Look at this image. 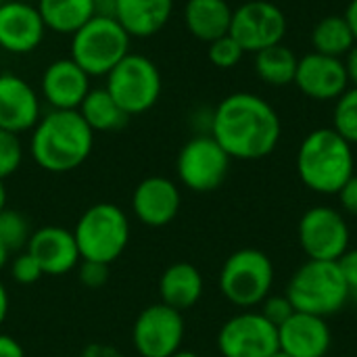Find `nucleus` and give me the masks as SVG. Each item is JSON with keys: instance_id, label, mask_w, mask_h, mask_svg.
I'll return each mask as SVG.
<instances>
[{"instance_id": "nucleus-1", "label": "nucleus", "mask_w": 357, "mask_h": 357, "mask_svg": "<svg viewBox=\"0 0 357 357\" xmlns=\"http://www.w3.org/2000/svg\"><path fill=\"white\" fill-rule=\"evenodd\" d=\"M209 134L230 159L257 161L276 151L282 123L280 115L266 98L253 92H234L211 113Z\"/></svg>"}, {"instance_id": "nucleus-2", "label": "nucleus", "mask_w": 357, "mask_h": 357, "mask_svg": "<svg viewBox=\"0 0 357 357\" xmlns=\"http://www.w3.org/2000/svg\"><path fill=\"white\" fill-rule=\"evenodd\" d=\"M92 146L94 132L79 111L61 109L42 115L29 140L33 161L50 174H65L79 167L90 157Z\"/></svg>"}, {"instance_id": "nucleus-3", "label": "nucleus", "mask_w": 357, "mask_h": 357, "mask_svg": "<svg viewBox=\"0 0 357 357\" xmlns=\"http://www.w3.org/2000/svg\"><path fill=\"white\" fill-rule=\"evenodd\" d=\"M297 174L310 190L318 195H339L356 174L354 144L333 128L310 132L297 151Z\"/></svg>"}, {"instance_id": "nucleus-4", "label": "nucleus", "mask_w": 357, "mask_h": 357, "mask_svg": "<svg viewBox=\"0 0 357 357\" xmlns=\"http://www.w3.org/2000/svg\"><path fill=\"white\" fill-rule=\"evenodd\" d=\"M295 312L331 318L349 303V291L339 261L307 259L291 276L287 293Z\"/></svg>"}, {"instance_id": "nucleus-5", "label": "nucleus", "mask_w": 357, "mask_h": 357, "mask_svg": "<svg viewBox=\"0 0 357 357\" xmlns=\"http://www.w3.org/2000/svg\"><path fill=\"white\" fill-rule=\"evenodd\" d=\"M73 236L82 259L111 266L130 243V218L113 203H96L77 218Z\"/></svg>"}, {"instance_id": "nucleus-6", "label": "nucleus", "mask_w": 357, "mask_h": 357, "mask_svg": "<svg viewBox=\"0 0 357 357\" xmlns=\"http://www.w3.org/2000/svg\"><path fill=\"white\" fill-rule=\"evenodd\" d=\"M274 264L259 249H238L220 270V291L236 307L253 310L272 295Z\"/></svg>"}, {"instance_id": "nucleus-7", "label": "nucleus", "mask_w": 357, "mask_h": 357, "mask_svg": "<svg viewBox=\"0 0 357 357\" xmlns=\"http://www.w3.org/2000/svg\"><path fill=\"white\" fill-rule=\"evenodd\" d=\"M130 36L111 17H92L71 36V59L90 75H107L126 54Z\"/></svg>"}, {"instance_id": "nucleus-8", "label": "nucleus", "mask_w": 357, "mask_h": 357, "mask_svg": "<svg viewBox=\"0 0 357 357\" xmlns=\"http://www.w3.org/2000/svg\"><path fill=\"white\" fill-rule=\"evenodd\" d=\"M107 92L132 117L151 111L161 96V71L144 54H126L107 73Z\"/></svg>"}, {"instance_id": "nucleus-9", "label": "nucleus", "mask_w": 357, "mask_h": 357, "mask_svg": "<svg viewBox=\"0 0 357 357\" xmlns=\"http://www.w3.org/2000/svg\"><path fill=\"white\" fill-rule=\"evenodd\" d=\"M230 155L211 134L190 138L178 153L176 174L182 186L192 192H211L220 188L230 172Z\"/></svg>"}, {"instance_id": "nucleus-10", "label": "nucleus", "mask_w": 357, "mask_h": 357, "mask_svg": "<svg viewBox=\"0 0 357 357\" xmlns=\"http://www.w3.org/2000/svg\"><path fill=\"white\" fill-rule=\"evenodd\" d=\"M297 236L307 259L339 261L351 249V232L343 211L326 205L310 207L301 215Z\"/></svg>"}, {"instance_id": "nucleus-11", "label": "nucleus", "mask_w": 357, "mask_h": 357, "mask_svg": "<svg viewBox=\"0 0 357 357\" xmlns=\"http://www.w3.org/2000/svg\"><path fill=\"white\" fill-rule=\"evenodd\" d=\"M184 333L182 312L159 301L144 307L134 320L132 343L140 357H172L182 349Z\"/></svg>"}, {"instance_id": "nucleus-12", "label": "nucleus", "mask_w": 357, "mask_h": 357, "mask_svg": "<svg viewBox=\"0 0 357 357\" xmlns=\"http://www.w3.org/2000/svg\"><path fill=\"white\" fill-rule=\"evenodd\" d=\"M287 33V15L270 0H249L234 8L230 36L245 52L257 54L264 48L282 44Z\"/></svg>"}, {"instance_id": "nucleus-13", "label": "nucleus", "mask_w": 357, "mask_h": 357, "mask_svg": "<svg viewBox=\"0 0 357 357\" xmlns=\"http://www.w3.org/2000/svg\"><path fill=\"white\" fill-rule=\"evenodd\" d=\"M218 351L222 357H270L278 351V328L259 310H243L222 324Z\"/></svg>"}, {"instance_id": "nucleus-14", "label": "nucleus", "mask_w": 357, "mask_h": 357, "mask_svg": "<svg viewBox=\"0 0 357 357\" xmlns=\"http://www.w3.org/2000/svg\"><path fill=\"white\" fill-rule=\"evenodd\" d=\"M46 33V25L36 4L25 0L0 2V48L10 54L33 52Z\"/></svg>"}, {"instance_id": "nucleus-15", "label": "nucleus", "mask_w": 357, "mask_h": 357, "mask_svg": "<svg viewBox=\"0 0 357 357\" xmlns=\"http://www.w3.org/2000/svg\"><path fill=\"white\" fill-rule=\"evenodd\" d=\"M295 86L312 100H337L349 88L343 59L320 52L301 56L295 73Z\"/></svg>"}, {"instance_id": "nucleus-16", "label": "nucleus", "mask_w": 357, "mask_h": 357, "mask_svg": "<svg viewBox=\"0 0 357 357\" xmlns=\"http://www.w3.org/2000/svg\"><path fill=\"white\" fill-rule=\"evenodd\" d=\"M182 195L174 180L165 176L144 178L132 195V209L140 224L149 228H163L172 224L180 211Z\"/></svg>"}, {"instance_id": "nucleus-17", "label": "nucleus", "mask_w": 357, "mask_h": 357, "mask_svg": "<svg viewBox=\"0 0 357 357\" xmlns=\"http://www.w3.org/2000/svg\"><path fill=\"white\" fill-rule=\"evenodd\" d=\"M25 251L36 257L44 276L69 274L82 261L73 230L63 226H42L33 230Z\"/></svg>"}, {"instance_id": "nucleus-18", "label": "nucleus", "mask_w": 357, "mask_h": 357, "mask_svg": "<svg viewBox=\"0 0 357 357\" xmlns=\"http://www.w3.org/2000/svg\"><path fill=\"white\" fill-rule=\"evenodd\" d=\"M42 96L52 109L77 111L90 88V75L69 56L52 61L42 73Z\"/></svg>"}, {"instance_id": "nucleus-19", "label": "nucleus", "mask_w": 357, "mask_h": 357, "mask_svg": "<svg viewBox=\"0 0 357 357\" xmlns=\"http://www.w3.org/2000/svg\"><path fill=\"white\" fill-rule=\"evenodd\" d=\"M42 117L38 92L15 73H0V130L21 134Z\"/></svg>"}, {"instance_id": "nucleus-20", "label": "nucleus", "mask_w": 357, "mask_h": 357, "mask_svg": "<svg viewBox=\"0 0 357 357\" xmlns=\"http://www.w3.org/2000/svg\"><path fill=\"white\" fill-rule=\"evenodd\" d=\"M333 345V333L326 318L295 312L278 326V349L291 357H326Z\"/></svg>"}, {"instance_id": "nucleus-21", "label": "nucleus", "mask_w": 357, "mask_h": 357, "mask_svg": "<svg viewBox=\"0 0 357 357\" xmlns=\"http://www.w3.org/2000/svg\"><path fill=\"white\" fill-rule=\"evenodd\" d=\"M174 0H117L115 19L130 38H151L172 19Z\"/></svg>"}, {"instance_id": "nucleus-22", "label": "nucleus", "mask_w": 357, "mask_h": 357, "mask_svg": "<svg viewBox=\"0 0 357 357\" xmlns=\"http://www.w3.org/2000/svg\"><path fill=\"white\" fill-rule=\"evenodd\" d=\"M203 289H205L203 274L199 272L197 266H192L188 261H176V264L167 266L159 278L161 303H165L182 314L201 301Z\"/></svg>"}, {"instance_id": "nucleus-23", "label": "nucleus", "mask_w": 357, "mask_h": 357, "mask_svg": "<svg viewBox=\"0 0 357 357\" xmlns=\"http://www.w3.org/2000/svg\"><path fill=\"white\" fill-rule=\"evenodd\" d=\"M234 8L226 0H186L184 23L190 36L201 42H213L230 33Z\"/></svg>"}, {"instance_id": "nucleus-24", "label": "nucleus", "mask_w": 357, "mask_h": 357, "mask_svg": "<svg viewBox=\"0 0 357 357\" xmlns=\"http://www.w3.org/2000/svg\"><path fill=\"white\" fill-rule=\"evenodd\" d=\"M38 10L46 29L73 36L94 17L92 0H38Z\"/></svg>"}, {"instance_id": "nucleus-25", "label": "nucleus", "mask_w": 357, "mask_h": 357, "mask_svg": "<svg viewBox=\"0 0 357 357\" xmlns=\"http://www.w3.org/2000/svg\"><path fill=\"white\" fill-rule=\"evenodd\" d=\"M77 111L94 134L96 132H119L121 128H126V123L130 119V115L107 92V88L90 90Z\"/></svg>"}, {"instance_id": "nucleus-26", "label": "nucleus", "mask_w": 357, "mask_h": 357, "mask_svg": "<svg viewBox=\"0 0 357 357\" xmlns=\"http://www.w3.org/2000/svg\"><path fill=\"white\" fill-rule=\"evenodd\" d=\"M357 44L351 25L345 15H326L312 29V46L314 52L345 59V54Z\"/></svg>"}, {"instance_id": "nucleus-27", "label": "nucleus", "mask_w": 357, "mask_h": 357, "mask_svg": "<svg viewBox=\"0 0 357 357\" xmlns=\"http://www.w3.org/2000/svg\"><path fill=\"white\" fill-rule=\"evenodd\" d=\"M299 56L284 44L264 48L255 54V73L259 79L274 88H284L295 84Z\"/></svg>"}, {"instance_id": "nucleus-28", "label": "nucleus", "mask_w": 357, "mask_h": 357, "mask_svg": "<svg viewBox=\"0 0 357 357\" xmlns=\"http://www.w3.org/2000/svg\"><path fill=\"white\" fill-rule=\"evenodd\" d=\"M31 236V226L27 218L15 209L0 211V245L10 253H19L27 247Z\"/></svg>"}, {"instance_id": "nucleus-29", "label": "nucleus", "mask_w": 357, "mask_h": 357, "mask_svg": "<svg viewBox=\"0 0 357 357\" xmlns=\"http://www.w3.org/2000/svg\"><path fill=\"white\" fill-rule=\"evenodd\" d=\"M333 130L341 134L349 144H357V88L349 86L333 109Z\"/></svg>"}, {"instance_id": "nucleus-30", "label": "nucleus", "mask_w": 357, "mask_h": 357, "mask_svg": "<svg viewBox=\"0 0 357 357\" xmlns=\"http://www.w3.org/2000/svg\"><path fill=\"white\" fill-rule=\"evenodd\" d=\"M207 56H209L211 65H215L218 69H232L243 61L245 50L230 33H226V36L209 42Z\"/></svg>"}, {"instance_id": "nucleus-31", "label": "nucleus", "mask_w": 357, "mask_h": 357, "mask_svg": "<svg viewBox=\"0 0 357 357\" xmlns=\"http://www.w3.org/2000/svg\"><path fill=\"white\" fill-rule=\"evenodd\" d=\"M23 161V144L19 134L0 130V180L13 176Z\"/></svg>"}, {"instance_id": "nucleus-32", "label": "nucleus", "mask_w": 357, "mask_h": 357, "mask_svg": "<svg viewBox=\"0 0 357 357\" xmlns=\"http://www.w3.org/2000/svg\"><path fill=\"white\" fill-rule=\"evenodd\" d=\"M10 276L19 284H33L44 276V272H42L40 264L36 261V257L23 249L10 259Z\"/></svg>"}, {"instance_id": "nucleus-33", "label": "nucleus", "mask_w": 357, "mask_h": 357, "mask_svg": "<svg viewBox=\"0 0 357 357\" xmlns=\"http://www.w3.org/2000/svg\"><path fill=\"white\" fill-rule=\"evenodd\" d=\"M259 307H261L259 314H261L270 324H274L276 328H278L280 324H284V322L295 314V307H293V303L289 301L287 295H268Z\"/></svg>"}, {"instance_id": "nucleus-34", "label": "nucleus", "mask_w": 357, "mask_h": 357, "mask_svg": "<svg viewBox=\"0 0 357 357\" xmlns=\"http://www.w3.org/2000/svg\"><path fill=\"white\" fill-rule=\"evenodd\" d=\"M75 270H77V280L86 289H100L109 280V266L107 264H100V261L82 259Z\"/></svg>"}, {"instance_id": "nucleus-35", "label": "nucleus", "mask_w": 357, "mask_h": 357, "mask_svg": "<svg viewBox=\"0 0 357 357\" xmlns=\"http://www.w3.org/2000/svg\"><path fill=\"white\" fill-rule=\"evenodd\" d=\"M339 268L343 272L347 291H349V301L357 303V249H349L341 259H339Z\"/></svg>"}, {"instance_id": "nucleus-36", "label": "nucleus", "mask_w": 357, "mask_h": 357, "mask_svg": "<svg viewBox=\"0 0 357 357\" xmlns=\"http://www.w3.org/2000/svg\"><path fill=\"white\" fill-rule=\"evenodd\" d=\"M337 197H339V203H341L343 211L357 218V174H354L347 180V184L339 190Z\"/></svg>"}, {"instance_id": "nucleus-37", "label": "nucleus", "mask_w": 357, "mask_h": 357, "mask_svg": "<svg viewBox=\"0 0 357 357\" xmlns=\"http://www.w3.org/2000/svg\"><path fill=\"white\" fill-rule=\"evenodd\" d=\"M0 357H25V351L17 339L0 333Z\"/></svg>"}, {"instance_id": "nucleus-38", "label": "nucleus", "mask_w": 357, "mask_h": 357, "mask_svg": "<svg viewBox=\"0 0 357 357\" xmlns=\"http://www.w3.org/2000/svg\"><path fill=\"white\" fill-rule=\"evenodd\" d=\"M343 63H345V71H347V77H349V86L357 88V44L345 54Z\"/></svg>"}, {"instance_id": "nucleus-39", "label": "nucleus", "mask_w": 357, "mask_h": 357, "mask_svg": "<svg viewBox=\"0 0 357 357\" xmlns=\"http://www.w3.org/2000/svg\"><path fill=\"white\" fill-rule=\"evenodd\" d=\"M92 2H94V15L96 17H111V19H115L117 0H92Z\"/></svg>"}, {"instance_id": "nucleus-40", "label": "nucleus", "mask_w": 357, "mask_h": 357, "mask_svg": "<svg viewBox=\"0 0 357 357\" xmlns=\"http://www.w3.org/2000/svg\"><path fill=\"white\" fill-rule=\"evenodd\" d=\"M82 357H123L117 349H111L107 345H90L86 347V351L82 354Z\"/></svg>"}, {"instance_id": "nucleus-41", "label": "nucleus", "mask_w": 357, "mask_h": 357, "mask_svg": "<svg viewBox=\"0 0 357 357\" xmlns=\"http://www.w3.org/2000/svg\"><path fill=\"white\" fill-rule=\"evenodd\" d=\"M8 305H10L8 291H6L4 282L0 280V326L4 324V320H6V316H8Z\"/></svg>"}, {"instance_id": "nucleus-42", "label": "nucleus", "mask_w": 357, "mask_h": 357, "mask_svg": "<svg viewBox=\"0 0 357 357\" xmlns=\"http://www.w3.org/2000/svg\"><path fill=\"white\" fill-rule=\"evenodd\" d=\"M345 19H347V23L351 25V29H354V36H356V40H357V0H351V2L347 4Z\"/></svg>"}, {"instance_id": "nucleus-43", "label": "nucleus", "mask_w": 357, "mask_h": 357, "mask_svg": "<svg viewBox=\"0 0 357 357\" xmlns=\"http://www.w3.org/2000/svg\"><path fill=\"white\" fill-rule=\"evenodd\" d=\"M10 255H13V253H10L8 249H4V247L0 245V270H2V268H4V266H6V264L10 261Z\"/></svg>"}, {"instance_id": "nucleus-44", "label": "nucleus", "mask_w": 357, "mask_h": 357, "mask_svg": "<svg viewBox=\"0 0 357 357\" xmlns=\"http://www.w3.org/2000/svg\"><path fill=\"white\" fill-rule=\"evenodd\" d=\"M6 209V186H4V180H0V211Z\"/></svg>"}, {"instance_id": "nucleus-45", "label": "nucleus", "mask_w": 357, "mask_h": 357, "mask_svg": "<svg viewBox=\"0 0 357 357\" xmlns=\"http://www.w3.org/2000/svg\"><path fill=\"white\" fill-rule=\"evenodd\" d=\"M172 357H201L199 354H195V351H188V349H180V351H176Z\"/></svg>"}, {"instance_id": "nucleus-46", "label": "nucleus", "mask_w": 357, "mask_h": 357, "mask_svg": "<svg viewBox=\"0 0 357 357\" xmlns=\"http://www.w3.org/2000/svg\"><path fill=\"white\" fill-rule=\"evenodd\" d=\"M270 357H291L289 356V354H284V351H280V349H278V351H276V354H272V356Z\"/></svg>"}, {"instance_id": "nucleus-47", "label": "nucleus", "mask_w": 357, "mask_h": 357, "mask_svg": "<svg viewBox=\"0 0 357 357\" xmlns=\"http://www.w3.org/2000/svg\"><path fill=\"white\" fill-rule=\"evenodd\" d=\"M0 2H2V0H0Z\"/></svg>"}]
</instances>
